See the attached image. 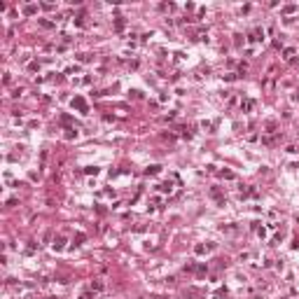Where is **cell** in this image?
I'll return each mask as SVG.
<instances>
[{"label": "cell", "mask_w": 299, "mask_h": 299, "mask_svg": "<svg viewBox=\"0 0 299 299\" xmlns=\"http://www.w3.org/2000/svg\"><path fill=\"white\" fill-rule=\"evenodd\" d=\"M82 241H84V234H77L75 236V245H82Z\"/></svg>", "instance_id": "cell-8"}, {"label": "cell", "mask_w": 299, "mask_h": 299, "mask_svg": "<svg viewBox=\"0 0 299 299\" xmlns=\"http://www.w3.org/2000/svg\"><path fill=\"white\" fill-rule=\"evenodd\" d=\"M295 98H299V89H297V94H295Z\"/></svg>", "instance_id": "cell-10"}, {"label": "cell", "mask_w": 299, "mask_h": 299, "mask_svg": "<svg viewBox=\"0 0 299 299\" xmlns=\"http://www.w3.org/2000/svg\"><path fill=\"white\" fill-rule=\"evenodd\" d=\"M72 108H80L82 110V115H87V103H84V98H72Z\"/></svg>", "instance_id": "cell-1"}, {"label": "cell", "mask_w": 299, "mask_h": 299, "mask_svg": "<svg viewBox=\"0 0 299 299\" xmlns=\"http://www.w3.org/2000/svg\"><path fill=\"white\" fill-rule=\"evenodd\" d=\"M63 243H66V241H63V236H56V238H54V250H61V248H63Z\"/></svg>", "instance_id": "cell-3"}, {"label": "cell", "mask_w": 299, "mask_h": 299, "mask_svg": "<svg viewBox=\"0 0 299 299\" xmlns=\"http://www.w3.org/2000/svg\"><path fill=\"white\" fill-rule=\"evenodd\" d=\"M241 108H243L245 112H250V110L255 108V100H243V103H241Z\"/></svg>", "instance_id": "cell-2"}, {"label": "cell", "mask_w": 299, "mask_h": 299, "mask_svg": "<svg viewBox=\"0 0 299 299\" xmlns=\"http://www.w3.org/2000/svg\"><path fill=\"white\" fill-rule=\"evenodd\" d=\"M103 288H105V285H103L100 280H94V283H91V290H94V292H100Z\"/></svg>", "instance_id": "cell-4"}, {"label": "cell", "mask_w": 299, "mask_h": 299, "mask_svg": "<svg viewBox=\"0 0 299 299\" xmlns=\"http://www.w3.org/2000/svg\"><path fill=\"white\" fill-rule=\"evenodd\" d=\"M84 173H89V175L94 173V175H96V173H98V168H96V166H87V171H84Z\"/></svg>", "instance_id": "cell-9"}, {"label": "cell", "mask_w": 299, "mask_h": 299, "mask_svg": "<svg viewBox=\"0 0 299 299\" xmlns=\"http://www.w3.org/2000/svg\"><path fill=\"white\" fill-rule=\"evenodd\" d=\"M33 12H37V5H26L24 7V14H33Z\"/></svg>", "instance_id": "cell-5"}, {"label": "cell", "mask_w": 299, "mask_h": 299, "mask_svg": "<svg viewBox=\"0 0 299 299\" xmlns=\"http://www.w3.org/2000/svg\"><path fill=\"white\" fill-rule=\"evenodd\" d=\"M285 61H292L295 59V49H285V56H283Z\"/></svg>", "instance_id": "cell-7"}, {"label": "cell", "mask_w": 299, "mask_h": 299, "mask_svg": "<svg viewBox=\"0 0 299 299\" xmlns=\"http://www.w3.org/2000/svg\"><path fill=\"white\" fill-rule=\"evenodd\" d=\"M159 171H161V166H150L147 171H145V173H147V175H157Z\"/></svg>", "instance_id": "cell-6"}]
</instances>
